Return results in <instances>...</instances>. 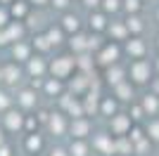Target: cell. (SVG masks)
<instances>
[{
    "instance_id": "obj_1",
    "label": "cell",
    "mask_w": 159,
    "mask_h": 156,
    "mask_svg": "<svg viewBox=\"0 0 159 156\" xmlns=\"http://www.w3.org/2000/svg\"><path fill=\"white\" fill-rule=\"evenodd\" d=\"M2 121H5V128L7 130L21 128V114H19V111H7L5 116H2Z\"/></svg>"
},
{
    "instance_id": "obj_2",
    "label": "cell",
    "mask_w": 159,
    "mask_h": 156,
    "mask_svg": "<svg viewBox=\"0 0 159 156\" xmlns=\"http://www.w3.org/2000/svg\"><path fill=\"white\" fill-rule=\"evenodd\" d=\"M147 73H150V64H147V62H135V64H133V76H135V80H147Z\"/></svg>"
},
{
    "instance_id": "obj_3",
    "label": "cell",
    "mask_w": 159,
    "mask_h": 156,
    "mask_svg": "<svg viewBox=\"0 0 159 156\" xmlns=\"http://www.w3.org/2000/svg\"><path fill=\"white\" fill-rule=\"evenodd\" d=\"M0 78H5L7 83H17V80H19V69H14V66H5V69L0 71Z\"/></svg>"
},
{
    "instance_id": "obj_4",
    "label": "cell",
    "mask_w": 159,
    "mask_h": 156,
    "mask_svg": "<svg viewBox=\"0 0 159 156\" xmlns=\"http://www.w3.org/2000/svg\"><path fill=\"white\" fill-rule=\"evenodd\" d=\"M12 54L19 59V62H24V59H29V47L24 45V43H19V40H17V45L12 47Z\"/></svg>"
},
{
    "instance_id": "obj_5",
    "label": "cell",
    "mask_w": 159,
    "mask_h": 156,
    "mask_svg": "<svg viewBox=\"0 0 159 156\" xmlns=\"http://www.w3.org/2000/svg\"><path fill=\"white\" fill-rule=\"evenodd\" d=\"M29 62H31V64H29V71H31V73H43L45 64L40 62V57H29Z\"/></svg>"
},
{
    "instance_id": "obj_6",
    "label": "cell",
    "mask_w": 159,
    "mask_h": 156,
    "mask_svg": "<svg viewBox=\"0 0 159 156\" xmlns=\"http://www.w3.org/2000/svg\"><path fill=\"white\" fill-rule=\"evenodd\" d=\"M12 102H14V99L10 97L7 92H2V90H0V111H7L10 106H12Z\"/></svg>"
},
{
    "instance_id": "obj_7",
    "label": "cell",
    "mask_w": 159,
    "mask_h": 156,
    "mask_svg": "<svg viewBox=\"0 0 159 156\" xmlns=\"http://www.w3.org/2000/svg\"><path fill=\"white\" fill-rule=\"evenodd\" d=\"M19 104H21V106H31V104H33V92L31 90L19 92Z\"/></svg>"
},
{
    "instance_id": "obj_8",
    "label": "cell",
    "mask_w": 159,
    "mask_h": 156,
    "mask_svg": "<svg viewBox=\"0 0 159 156\" xmlns=\"http://www.w3.org/2000/svg\"><path fill=\"white\" fill-rule=\"evenodd\" d=\"M26 144H29V149H36V151L40 149V140H38L36 135H29V137H26Z\"/></svg>"
},
{
    "instance_id": "obj_9",
    "label": "cell",
    "mask_w": 159,
    "mask_h": 156,
    "mask_svg": "<svg viewBox=\"0 0 159 156\" xmlns=\"http://www.w3.org/2000/svg\"><path fill=\"white\" fill-rule=\"evenodd\" d=\"M116 54H119V50H116V47H107V52H105V57L107 59H102V62H116Z\"/></svg>"
},
{
    "instance_id": "obj_10",
    "label": "cell",
    "mask_w": 159,
    "mask_h": 156,
    "mask_svg": "<svg viewBox=\"0 0 159 156\" xmlns=\"http://www.w3.org/2000/svg\"><path fill=\"white\" fill-rule=\"evenodd\" d=\"M12 14H17V17H24V14H26V5H12Z\"/></svg>"
},
{
    "instance_id": "obj_11",
    "label": "cell",
    "mask_w": 159,
    "mask_h": 156,
    "mask_svg": "<svg viewBox=\"0 0 159 156\" xmlns=\"http://www.w3.org/2000/svg\"><path fill=\"white\" fill-rule=\"evenodd\" d=\"M71 66V62H60L57 64V76H66V69Z\"/></svg>"
},
{
    "instance_id": "obj_12",
    "label": "cell",
    "mask_w": 159,
    "mask_h": 156,
    "mask_svg": "<svg viewBox=\"0 0 159 156\" xmlns=\"http://www.w3.org/2000/svg\"><path fill=\"white\" fill-rule=\"evenodd\" d=\"M7 19H10V14H7V10H0V28H5V26L10 24Z\"/></svg>"
},
{
    "instance_id": "obj_13",
    "label": "cell",
    "mask_w": 159,
    "mask_h": 156,
    "mask_svg": "<svg viewBox=\"0 0 159 156\" xmlns=\"http://www.w3.org/2000/svg\"><path fill=\"white\" fill-rule=\"evenodd\" d=\"M0 156H12V149H10V147H7L5 142L0 144Z\"/></svg>"
},
{
    "instance_id": "obj_14",
    "label": "cell",
    "mask_w": 159,
    "mask_h": 156,
    "mask_svg": "<svg viewBox=\"0 0 159 156\" xmlns=\"http://www.w3.org/2000/svg\"><path fill=\"white\" fill-rule=\"evenodd\" d=\"M52 156H64V151H62V149H57V151H52Z\"/></svg>"
},
{
    "instance_id": "obj_15",
    "label": "cell",
    "mask_w": 159,
    "mask_h": 156,
    "mask_svg": "<svg viewBox=\"0 0 159 156\" xmlns=\"http://www.w3.org/2000/svg\"><path fill=\"white\" fill-rule=\"evenodd\" d=\"M43 2H45V0H36V5H43Z\"/></svg>"
}]
</instances>
